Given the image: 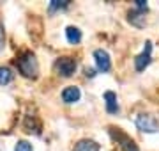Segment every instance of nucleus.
<instances>
[{"mask_svg":"<svg viewBox=\"0 0 159 151\" xmlns=\"http://www.w3.org/2000/svg\"><path fill=\"white\" fill-rule=\"evenodd\" d=\"M18 71L21 73L25 78H37V73H39V64H37V59L32 52H25L21 57L16 61Z\"/></svg>","mask_w":159,"mask_h":151,"instance_id":"nucleus-1","label":"nucleus"},{"mask_svg":"<svg viewBox=\"0 0 159 151\" xmlns=\"http://www.w3.org/2000/svg\"><path fill=\"white\" fill-rule=\"evenodd\" d=\"M110 135L113 137V140H117V144L122 148V151H140L138 146H136V142L131 139L129 135H125L120 128L110 126Z\"/></svg>","mask_w":159,"mask_h":151,"instance_id":"nucleus-2","label":"nucleus"},{"mask_svg":"<svg viewBox=\"0 0 159 151\" xmlns=\"http://www.w3.org/2000/svg\"><path fill=\"white\" fill-rule=\"evenodd\" d=\"M136 126L140 132H145V134H156V132H159V121L152 114H140L136 117Z\"/></svg>","mask_w":159,"mask_h":151,"instance_id":"nucleus-3","label":"nucleus"},{"mask_svg":"<svg viewBox=\"0 0 159 151\" xmlns=\"http://www.w3.org/2000/svg\"><path fill=\"white\" fill-rule=\"evenodd\" d=\"M55 71H57L60 76H73V73L76 71V61L71 57H58L55 61Z\"/></svg>","mask_w":159,"mask_h":151,"instance_id":"nucleus-4","label":"nucleus"},{"mask_svg":"<svg viewBox=\"0 0 159 151\" xmlns=\"http://www.w3.org/2000/svg\"><path fill=\"white\" fill-rule=\"evenodd\" d=\"M94 61H96L97 70L101 71V73H108L111 70V61H110V55L106 50L97 48L96 52H94Z\"/></svg>","mask_w":159,"mask_h":151,"instance_id":"nucleus-5","label":"nucleus"},{"mask_svg":"<svg viewBox=\"0 0 159 151\" xmlns=\"http://www.w3.org/2000/svg\"><path fill=\"white\" fill-rule=\"evenodd\" d=\"M150 52H152V43L147 41V43H145V48H143V52L134 59V68H136V71H143L148 64H150Z\"/></svg>","mask_w":159,"mask_h":151,"instance_id":"nucleus-6","label":"nucleus"},{"mask_svg":"<svg viewBox=\"0 0 159 151\" xmlns=\"http://www.w3.org/2000/svg\"><path fill=\"white\" fill-rule=\"evenodd\" d=\"M80 96H81V93H80V87H76V85H67L62 91L64 103H76L80 100Z\"/></svg>","mask_w":159,"mask_h":151,"instance_id":"nucleus-7","label":"nucleus"},{"mask_svg":"<svg viewBox=\"0 0 159 151\" xmlns=\"http://www.w3.org/2000/svg\"><path fill=\"white\" fill-rule=\"evenodd\" d=\"M104 101H106V110H108V114H119L120 107H119V101H117V94L111 93V91H106L104 93Z\"/></svg>","mask_w":159,"mask_h":151,"instance_id":"nucleus-8","label":"nucleus"},{"mask_svg":"<svg viewBox=\"0 0 159 151\" xmlns=\"http://www.w3.org/2000/svg\"><path fill=\"white\" fill-rule=\"evenodd\" d=\"M74 151H101L99 144L96 140H90V139H81L76 142L74 146Z\"/></svg>","mask_w":159,"mask_h":151,"instance_id":"nucleus-9","label":"nucleus"},{"mask_svg":"<svg viewBox=\"0 0 159 151\" xmlns=\"http://www.w3.org/2000/svg\"><path fill=\"white\" fill-rule=\"evenodd\" d=\"M127 20L134 27H143L145 25V11H140V9H131L127 12Z\"/></svg>","mask_w":159,"mask_h":151,"instance_id":"nucleus-10","label":"nucleus"},{"mask_svg":"<svg viewBox=\"0 0 159 151\" xmlns=\"http://www.w3.org/2000/svg\"><path fill=\"white\" fill-rule=\"evenodd\" d=\"M66 37H67V41L71 43V45H78L80 41H81V30L78 29V27H67L66 29Z\"/></svg>","mask_w":159,"mask_h":151,"instance_id":"nucleus-11","label":"nucleus"},{"mask_svg":"<svg viewBox=\"0 0 159 151\" xmlns=\"http://www.w3.org/2000/svg\"><path fill=\"white\" fill-rule=\"evenodd\" d=\"M12 80V71L6 66H0V85H7Z\"/></svg>","mask_w":159,"mask_h":151,"instance_id":"nucleus-12","label":"nucleus"},{"mask_svg":"<svg viewBox=\"0 0 159 151\" xmlns=\"http://www.w3.org/2000/svg\"><path fill=\"white\" fill-rule=\"evenodd\" d=\"M69 6V0H51L50 2V12L57 11V9H64Z\"/></svg>","mask_w":159,"mask_h":151,"instance_id":"nucleus-13","label":"nucleus"},{"mask_svg":"<svg viewBox=\"0 0 159 151\" xmlns=\"http://www.w3.org/2000/svg\"><path fill=\"white\" fill-rule=\"evenodd\" d=\"M14 151H34L32 149V144L27 142V140H18L16 146H14Z\"/></svg>","mask_w":159,"mask_h":151,"instance_id":"nucleus-14","label":"nucleus"},{"mask_svg":"<svg viewBox=\"0 0 159 151\" xmlns=\"http://www.w3.org/2000/svg\"><path fill=\"white\" fill-rule=\"evenodd\" d=\"M4 45H6V32H4V25L0 23V52H2Z\"/></svg>","mask_w":159,"mask_h":151,"instance_id":"nucleus-15","label":"nucleus"},{"mask_svg":"<svg viewBox=\"0 0 159 151\" xmlns=\"http://www.w3.org/2000/svg\"><path fill=\"white\" fill-rule=\"evenodd\" d=\"M136 9H140V11H147V2H145V0H136Z\"/></svg>","mask_w":159,"mask_h":151,"instance_id":"nucleus-16","label":"nucleus"},{"mask_svg":"<svg viewBox=\"0 0 159 151\" xmlns=\"http://www.w3.org/2000/svg\"><path fill=\"white\" fill-rule=\"evenodd\" d=\"M85 75L92 78V76H96V71L92 70V68H85Z\"/></svg>","mask_w":159,"mask_h":151,"instance_id":"nucleus-17","label":"nucleus"}]
</instances>
